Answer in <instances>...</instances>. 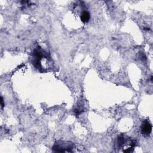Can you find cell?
<instances>
[{
  "label": "cell",
  "mask_w": 153,
  "mask_h": 153,
  "mask_svg": "<svg viewBox=\"0 0 153 153\" xmlns=\"http://www.w3.org/2000/svg\"><path fill=\"white\" fill-rule=\"evenodd\" d=\"M1 108L2 109L4 107L5 103H4V99L3 97L1 96Z\"/></svg>",
  "instance_id": "6"
},
{
  "label": "cell",
  "mask_w": 153,
  "mask_h": 153,
  "mask_svg": "<svg viewBox=\"0 0 153 153\" xmlns=\"http://www.w3.org/2000/svg\"><path fill=\"white\" fill-rule=\"evenodd\" d=\"M90 19V15L88 11H83L80 15V19L83 23H87Z\"/></svg>",
  "instance_id": "5"
},
{
  "label": "cell",
  "mask_w": 153,
  "mask_h": 153,
  "mask_svg": "<svg viewBox=\"0 0 153 153\" xmlns=\"http://www.w3.org/2000/svg\"><path fill=\"white\" fill-rule=\"evenodd\" d=\"M75 148L73 142L65 140H58L52 146V151L55 152H72Z\"/></svg>",
  "instance_id": "3"
},
{
  "label": "cell",
  "mask_w": 153,
  "mask_h": 153,
  "mask_svg": "<svg viewBox=\"0 0 153 153\" xmlns=\"http://www.w3.org/2000/svg\"><path fill=\"white\" fill-rule=\"evenodd\" d=\"M140 129L142 134L145 136H148L151 134L152 131V125L148 120H145L142 122Z\"/></svg>",
  "instance_id": "4"
},
{
  "label": "cell",
  "mask_w": 153,
  "mask_h": 153,
  "mask_svg": "<svg viewBox=\"0 0 153 153\" xmlns=\"http://www.w3.org/2000/svg\"><path fill=\"white\" fill-rule=\"evenodd\" d=\"M117 145L118 149H122L124 152H131L136 146L134 140L124 134H121L117 137Z\"/></svg>",
  "instance_id": "2"
},
{
  "label": "cell",
  "mask_w": 153,
  "mask_h": 153,
  "mask_svg": "<svg viewBox=\"0 0 153 153\" xmlns=\"http://www.w3.org/2000/svg\"><path fill=\"white\" fill-rule=\"evenodd\" d=\"M33 64L41 72H45L52 64L50 54L41 47H38L33 51Z\"/></svg>",
  "instance_id": "1"
}]
</instances>
